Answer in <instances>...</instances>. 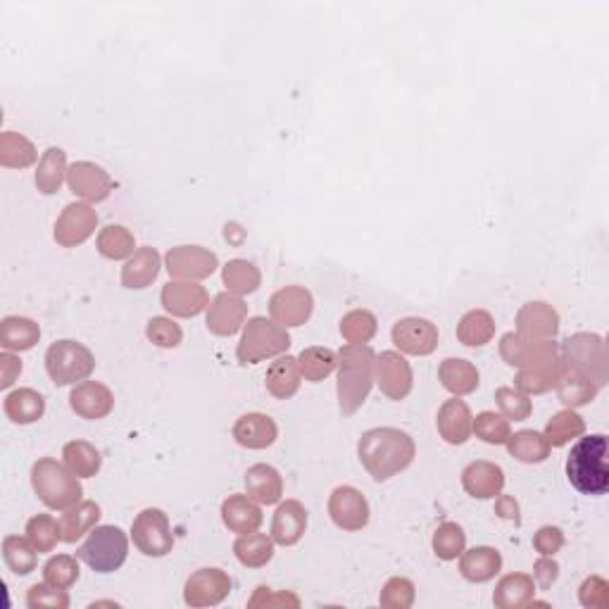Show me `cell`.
<instances>
[{
  "instance_id": "obj_32",
  "label": "cell",
  "mask_w": 609,
  "mask_h": 609,
  "mask_svg": "<svg viewBox=\"0 0 609 609\" xmlns=\"http://www.w3.org/2000/svg\"><path fill=\"white\" fill-rule=\"evenodd\" d=\"M438 379L445 391H450L452 395H469L479 388V369L474 367L469 360H462V357H448V360L441 362L438 367Z\"/></svg>"
},
{
  "instance_id": "obj_20",
  "label": "cell",
  "mask_w": 609,
  "mask_h": 609,
  "mask_svg": "<svg viewBox=\"0 0 609 609\" xmlns=\"http://www.w3.org/2000/svg\"><path fill=\"white\" fill-rule=\"evenodd\" d=\"M248 319V305L234 293H219L215 295L210 305H207V329L210 334L229 338L243 329Z\"/></svg>"
},
{
  "instance_id": "obj_21",
  "label": "cell",
  "mask_w": 609,
  "mask_h": 609,
  "mask_svg": "<svg viewBox=\"0 0 609 609\" xmlns=\"http://www.w3.org/2000/svg\"><path fill=\"white\" fill-rule=\"evenodd\" d=\"M69 407L72 412H77L81 419H105L115 407V395L105 384L100 381H81L74 386V391L69 393Z\"/></svg>"
},
{
  "instance_id": "obj_51",
  "label": "cell",
  "mask_w": 609,
  "mask_h": 609,
  "mask_svg": "<svg viewBox=\"0 0 609 609\" xmlns=\"http://www.w3.org/2000/svg\"><path fill=\"white\" fill-rule=\"evenodd\" d=\"M376 317L369 310H353L341 319V336L350 345H367L376 336Z\"/></svg>"
},
{
  "instance_id": "obj_11",
  "label": "cell",
  "mask_w": 609,
  "mask_h": 609,
  "mask_svg": "<svg viewBox=\"0 0 609 609\" xmlns=\"http://www.w3.org/2000/svg\"><path fill=\"white\" fill-rule=\"evenodd\" d=\"M231 593V576L222 569L207 567L188 576L184 586V602L188 607H215Z\"/></svg>"
},
{
  "instance_id": "obj_64",
  "label": "cell",
  "mask_w": 609,
  "mask_h": 609,
  "mask_svg": "<svg viewBox=\"0 0 609 609\" xmlns=\"http://www.w3.org/2000/svg\"><path fill=\"white\" fill-rule=\"evenodd\" d=\"M495 514L502 519L507 521H514V524H521V517H519V502L512 498V495H498L495 498Z\"/></svg>"
},
{
  "instance_id": "obj_6",
  "label": "cell",
  "mask_w": 609,
  "mask_h": 609,
  "mask_svg": "<svg viewBox=\"0 0 609 609\" xmlns=\"http://www.w3.org/2000/svg\"><path fill=\"white\" fill-rule=\"evenodd\" d=\"M96 369V357L84 343L58 341L46 353V372L55 386H77L86 381Z\"/></svg>"
},
{
  "instance_id": "obj_4",
  "label": "cell",
  "mask_w": 609,
  "mask_h": 609,
  "mask_svg": "<svg viewBox=\"0 0 609 609\" xmlns=\"http://www.w3.org/2000/svg\"><path fill=\"white\" fill-rule=\"evenodd\" d=\"M31 486L48 510H69L84 495L79 476L53 457H43L31 467Z\"/></svg>"
},
{
  "instance_id": "obj_16",
  "label": "cell",
  "mask_w": 609,
  "mask_h": 609,
  "mask_svg": "<svg viewBox=\"0 0 609 609\" xmlns=\"http://www.w3.org/2000/svg\"><path fill=\"white\" fill-rule=\"evenodd\" d=\"M374 381L379 384L381 393L391 400H405L412 393L414 376L410 362L400 353L386 350L376 357L374 364Z\"/></svg>"
},
{
  "instance_id": "obj_58",
  "label": "cell",
  "mask_w": 609,
  "mask_h": 609,
  "mask_svg": "<svg viewBox=\"0 0 609 609\" xmlns=\"http://www.w3.org/2000/svg\"><path fill=\"white\" fill-rule=\"evenodd\" d=\"M27 607L29 609H67L69 595H67V590L53 588L43 581V583H36V586L29 588Z\"/></svg>"
},
{
  "instance_id": "obj_12",
  "label": "cell",
  "mask_w": 609,
  "mask_h": 609,
  "mask_svg": "<svg viewBox=\"0 0 609 609\" xmlns=\"http://www.w3.org/2000/svg\"><path fill=\"white\" fill-rule=\"evenodd\" d=\"M167 272L177 281H200L215 274L219 267L217 255L200 246H177L169 248L165 257Z\"/></svg>"
},
{
  "instance_id": "obj_62",
  "label": "cell",
  "mask_w": 609,
  "mask_h": 609,
  "mask_svg": "<svg viewBox=\"0 0 609 609\" xmlns=\"http://www.w3.org/2000/svg\"><path fill=\"white\" fill-rule=\"evenodd\" d=\"M557 579H560V564L552 560V557H541V560L533 564V581L541 588H550Z\"/></svg>"
},
{
  "instance_id": "obj_2",
  "label": "cell",
  "mask_w": 609,
  "mask_h": 609,
  "mask_svg": "<svg viewBox=\"0 0 609 609\" xmlns=\"http://www.w3.org/2000/svg\"><path fill=\"white\" fill-rule=\"evenodd\" d=\"M376 355L369 345H345L338 353V407L350 417L364 405L374 386Z\"/></svg>"
},
{
  "instance_id": "obj_13",
  "label": "cell",
  "mask_w": 609,
  "mask_h": 609,
  "mask_svg": "<svg viewBox=\"0 0 609 609\" xmlns=\"http://www.w3.org/2000/svg\"><path fill=\"white\" fill-rule=\"evenodd\" d=\"M98 212L89 203H72L55 222V243L62 248H77L96 234Z\"/></svg>"
},
{
  "instance_id": "obj_55",
  "label": "cell",
  "mask_w": 609,
  "mask_h": 609,
  "mask_svg": "<svg viewBox=\"0 0 609 609\" xmlns=\"http://www.w3.org/2000/svg\"><path fill=\"white\" fill-rule=\"evenodd\" d=\"M495 403H498L502 417L512 419V422H524L533 412L529 395L517 391V388H498V391H495Z\"/></svg>"
},
{
  "instance_id": "obj_43",
  "label": "cell",
  "mask_w": 609,
  "mask_h": 609,
  "mask_svg": "<svg viewBox=\"0 0 609 609\" xmlns=\"http://www.w3.org/2000/svg\"><path fill=\"white\" fill-rule=\"evenodd\" d=\"M96 248L105 260H127L136 253V238L127 226L110 224L98 234Z\"/></svg>"
},
{
  "instance_id": "obj_24",
  "label": "cell",
  "mask_w": 609,
  "mask_h": 609,
  "mask_svg": "<svg viewBox=\"0 0 609 609\" xmlns=\"http://www.w3.org/2000/svg\"><path fill=\"white\" fill-rule=\"evenodd\" d=\"M462 486L472 498L476 500H491L498 498L505 488V472H502L500 464L479 460L472 462L462 472Z\"/></svg>"
},
{
  "instance_id": "obj_3",
  "label": "cell",
  "mask_w": 609,
  "mask_h": 609,
  "mask_svg": "<svg viewBox=\"0 0 609 609\" xmlns=\"http://www.w3.org/2000/svg\"><path fill=\"white\" fill-rule=\"evenodd\" d=\"M609 443L607 436L581 438L567 457V479L583 495H605L609 491Z\"/></svg>"
},
{
  "instance_id": "obj_33",
  "label": "cell",
  "mask_w": 609,
  "mask_h": 609,
  "mask_svg": "<svg viewBox=\"0 0 609 609\" xmlns=\"http://www.w3.org/2000/svg\"><path fill=\"white\" fill-rule=\"evenodd\" d=\"M100 507L91 500H81L74 507L65 510L60 517V538L62 543H77L81 536L91 533L98 526Z\"/></svg>"
},
{
  "instance_id": "obj_14",
  "label": "cell",
  "mask_w": 609,
  "mask_h": 609,
  "mask_svg": "<svg viewBox=\"0 0 609 609\" xmlns=\"http://www.w3.org/2000/svg\"><path fill=\"white\" fill-rule=\"evenodd\" d=\"M391 338L400 353L426 357L438 348V326L424 317H405L393 324Z\"/></svg>"
},
{
  "instance_id": "obj_28",
  "label": "cell",
  "mask_w": 609,
  "mask_h": 609,
  "mask_svg": "<svg viewBox=\"0 0 609 609\" xmlns=\"http://www.w3.org/2000/svg\"><path fill=\"white\" fill-rule=\"evenodd\" d=\"M160 253L155 248H138L122 267V286L131 291H143L160 276Z\"/></svg>"
},
{
  "instance_id": "obj_63",
  "label": "cell",
  "mask_w": 609,
  "mask_h": 609,
  "mask_svg": "<svg viewBox=\"0 0 609 609\" xmlns=\"http://www.w3.org/2000/svg\"><path fill=\"white\" fill-rule=\"evenodd\" d=\"M20 374H22V360H20V357L10 355L8 350H5V353L0 355V388H3V391H8V388L15 384V379Z\"/></svg>"
},
{
  "instance_id": "obj_49",
  "label": "cell",
  "mask_w": 609,
  "mask_h": 609,
  "mask_svg": "<svg viewBox=\"0 0 609 609\" xmlns=\"http://www.w3.org/2000/svg\"><path fill=\"white\" fill-rule=\"evenodd\" d=\"M433 552L438 555V560L443 562H452L457 560V557L462 555L464 548H467V533L460 524H455V521H445L433 533Z\"/></svg>"
},
{
  "instance_id": "obj_61",
  "label": "cell",
  "mask_w": 609,
  "mask_h": 609,
  "mask_svg": "<svg viewBox=\"0 0 609 609\" xmlns=\"http://www.w3.org/2000/svg\"><path fill=\"white\" fill-rule=\"evenodd\" d=\"M533 548L541 552L543 557H555L564 548V531L560 526H543L533 536Z\"/></svg>"
},
{
  "instance_id": "obj_22",
  "label": "cell",
  "mask_w": 609,
  "mask_h": 609,
  "mask_svg": "<svg viewBox=\"0 0 609 609\" xmlns=\"http://www.w3.org/2000/svg\"><path fill=\"white\" fill-rule=\"evenodd\" d=\"M560 331V315L557 310L543 300L526 303L517 312V334L533 341H548Z\"/></svg>"
},
{
  "instance_id": "obj_46",
  "label": "cell",
  "mask_w": 609,
  "mask_h": 609,
  "mask_svg": "<svg viewBox=\"0 0 609 609\" xmlns=\"http://www.w3.org/2000/svg\"><path fill=\"white\" fill-rule=\"evenodd\" d=\"M583 433H586V422H583L581 414H576L574 410H562L545 424L543 436L548 438L550 448H564L574 438H581Z\"/></svg>"
},
{
  "instance_id": "obj_38",
  "label": "cell",
  "mask_w": 609,
  "mask_h": 609,
  "mask_svg": "<svg viewBox=\"0 0 609 609\" xmlns=\"http://www.w3.org/2000/svg\"><path fill=\"white\" fill-rule=\"evenodd\" d=\"M236 560L248 569L267 567L274 557V538L267 533H243L234 543Z\"/></svg>"
},
{
  "instance_id": "obj_36",
  "label": "cell",
  "mask_w": 609,
  "mask_h": 609,
  "mask_svg": "<svg viewBox=\"0 0 609 609\" xmlns=\"http://www.w3.org/2000/svg\"><path fill=\"white\" fill-rule=\"evenodd\" d=\"M300 379H303V374H300L298 357L286 355L272 362V367L267 369L265 386L276 400H288L300 391Z\"/></svg>"
},
{
  "instance_id": "obj_37",
  "label": "cell",
  "mask_w": 609,
  "mask_h": 609,
  "mask_svg": "<svg viewBox=\"0 0 609 609\" xmlns=\"http://www.w3.org/2000/svg\"><path fill=\"white\" fill-rule=\"evenodd\" d=\"M41 341V329L29 317H5L0 324V345L8 353H24Z\"/></svg>"
},
{
  "instance_id": "obj_15",
  "label": "cell",
  "mask_w": 609,
  "mask_h": 609,
  "mask_svg": "<svg viewBox=\"0 0 609 609\" xmlns=\"http://www.w3.org/2000/svg\"><path fill=\"white\" fill-rule=\"evenodd\" d=\"M312 310H315V298L303 286L281 288L269 300V315L284 329L303 326L312 317Z\"/></svg>"
},
{
  "instance_id": "obj_35",
  "label": "cell",
  "mask_w": 609,
  "mask_h": 609,
  "mask_svg": "<svg viewBox=\"0 0 609 609\" xmlns=\"http://www.w3.org/2000/svg\"><path fill=\"white\" fill-rule=\"evenodd\" d=\"M3 410L8 414L10 422L27 426L39 422L43 414H46V400L34 388H17V391L5 395Z\"/></svg>"
},
{
  "instance_id": "obj_7",
  "label": "cell",
  "mask_w": 609,
  "mask_h": 609,
  "mask_svg": "<svg viewBox=\"0 0 609 609\" xmlns=\"http://www.w3.org/2000/svg\"><path fill=\"white\" fill-rule=\"evenodd\" d=\"M77 557L98 574H112L127 562L129 538L119 526H96L77 550Z\"/></svg>"
},
{
  "instance_id": "obj_25",
  "label": "cell",
  "mask_w": 609,
  "mask_h": 609,
  "mask_svg": "<svg viewBox=\"0 0 609 609\" xmlns=\"http://www.w3.org/2000/svg\"><path fill=\"white\" fill-rule=\"evenodd\" d=\"M472 424H474L472 410H469V405L457 398V395L452 400H445L441 410H438L436 426L445 443L450 445L467 443L469 436H472Z\"/></svg>"
},
{
  "instance_id": "obj_40",
  "label": "cell",
  "mask_w": 609,
  "mask_h": 609,
  "mask_svg": "<svg viewBox=\"0 0 609 609\" xmlns=\"http://www.w3.org/2000/svg\"><path fill=\"white\" fill-rule=\"evenodd\" d=\"M67 153L62 148H48L41 155L39 169H36V188L43 196H53L60 191L62 181L67 177Z\"/></svg>"
},
{
  "instance_id": "obj_19",
  "label": "cell",
  "mask_w": 609,
  "mask_h": 609,
  "mask_svg": "<svg viewBox=\"0 0 609 609\" xmlns=\"http://www.w3.org/2000/svg\"><path fill=\"white\" fill-rule=\"evenodd\" d=\"M160 300L169 315L181 319L198 317L210 305V295H207L205 286H198L196 281H169L162 288Z\"/></svg>"
},
{
  "instance_id": "obj_39",
  "label": "cell",
  "mask_w": 609,
  "mask_h": 609,
  "mask_svg": "<svg viewBox=\"0 0 609 609\" xmlns=\"http://www.w3.org/2000/svg\"><path fill=\"white\" fill-rule=\"evenodd\" d=\"M507 450L514 460L524 464H541L550 457V443L541 431L524 429L507 438Z\"/></svg>"
},
{
  "instance_id": "obj_54",
  "label": "cell",
  "mask_w": 609,
  "mask_h": 609,
  "mask_svg": "<svg viewBox=\"0 0 609 609\" xmlns=\"http://www.w3.org/2000/svg\"><path fill=\"white\" fill-rule=\"evenodd\" d=\"M27 538L39 552H53L60 538V524L50 514H36L27 524Z\"/></svg>"
},
{
  "instance_id": "obj_44",
  "label": "cell",
  "mask_w": 609,
  "mask_h": 609,
  "mask_svg": "<svg viewBox=\"0 0 609 609\" xmlns=\"http://www.w3.org/2000/svg\"><path fill=\"white\" fill-rule=\"evenodd\" d=\"M62 457H65V464L79 479H91V476H96L100 472V464H103V457H100L98 448L89 441H69L65 448H62Z\"/></svg>"
},
{
  "instance_id": "obj_47",
  "label": "cell",
  "mask_w": 609,
  "mask_h": 609,
  "mask_svg": "<svg viewBox=\"0 0 609 609\" xmlns=\"http://www.w3.org/2000/svg\"><path fill=\"white\" fill-rule=\"evenodd\" d=\"M298 367L300 374L305 376V381H324L326 376L334 374V369L338 367V355L329 348H319V345H312V348H305L298 357Z\"/></svg>"
},
{
  "instance_id": "obj_18",
  "label": "cell",
  "mask_w": 609,
  "mask_h": 609,
  "mask_svg": "<svg viewBox=\"0 0 609 609\" xmlns=\"http://www.w3.org/2000/svg\"><path fill=\"white\" fill-rule=\"evenodd\" d=\"M69 191L86 203H103L110 198L115 181L96 162H74L67 172Z\"/></svg>"
},
{
  "instance_id": "obj_42",
  "label": "cell",
  "mask_w": 609,
  "mask_h": 609,
  "mask_svg": "<svg viewBox=\"0 0 609 609\" xmlns=\"http://www.w3.org/2000/svg\"><path fill=\"white\" fill-rule=\"evenodd\" d=\"M36 158H39V153L27 136L17 134V131H5L0 136V165L3 167L27 169L34 165Z\"/></svg>"
},
{
  "instance_id": "obj_17",
  "label": "cell",
  "mask_w": 609,
  "mask_h": 609,
  "mask_svg": "<svg viewBox=\"0 0 609 609\" xmlns=\"http://www.w3.org/2000/svg\"><path fill=\"white\" fill-rule=\"evenodd\" d=\"M331 521L343 531H362L369 524V502L353 486H338L329 498Z\"/></svg>"
},
{
  "instance_id": "obj_41",
  "label": "cell",
  "mask_w": 609,
  "mask_h": 609,
  "mask_svg": "<svg viewBox=\"0 0 609 609\" xmlns=\"http://www.w3.org/2000/svg\"><path fill=\"white\" fill-rule=\"evenodd\" d=\"M495 336V319L486 310L467 312L457 324V341L467 348H483Z\"/></svg>"
},
{
  "instance_id": "obj_26",
  "label": "cell",
  "mask_w": 609,
  "mask_h": 609,
  "mask_svg": "<svg viewBox=\"0 0 609 609\" xmlns=\"http://www.w3.org/2000/svg\"><path fill=\"white\" fill-rule=\"evenodd\" d=\"M307 531V510L303 502L286 500L281 502L279 510L274 512L272 519V538L274 543L291 548V545L300 543V538Z\"/></svg>"
},
{
  "instance_id": "obj_59",
  "label": "cell",
  "mask_w": 609,
  "mask_h": 609,
  "mask_svg": "<svg viewBox=\"0 0 609 609\" xmlns=\"http://www.w3.org/2000/svg\"><path fill=\"white\" fill-rule=\"evenodd\" d=\"M579 600L586 609L609 607V583L602 576H588L579 588Z\"/></svg>"
},
{
  "instance_id": "obj_52",
  "label": "cell",
  "mask_w": 609,
  "mask_h": 609,
  "mask_svg": "<svg viewBox=\"0 0 609 609\" xmlns=\"http://www.w3.org/2000/svg\"><path fill=\"white\" fill-rule=\"evenodd\" d=\"M43 581H46L48 586L60 588V590L72 588L74 583L79 581L77 557H72V555L50 557V560L46 562V567H43Z\"/></svg>"
},
{
  "instance_id": "obj_57",
  "label": "cell",
  "mask_w": 609,
  "mask_h": 609,
  "mask_svg": "<svg viewBox=\"0 0 609 609\" xmlns=\"http://www.w3.org/2000/svg\"><path fill=\"white\" fill-rule=\"evenodd\" d=\"M146 336L150 338V343L158 345L162 350H174L179 348L181 341H184V331H181L179 324H174L172 319L167 317H153L146 326Z\"/></svg>"
},
{
  "instance_id": "obj_53",
  "label": "cell",
  "mask_w": 609,
  "mask_h": 609,
  "mask_svg": "<svg viewBox=\"0 0 609 609\" xmlns=\"http://www.w3.org/2000/svg\"><path fill=\"white\" fill-rule=\"evenodd\" d=\"M472 431L476 433V438H481V441L488 445H505L507 438L512 436L510 419H505L502 414L495 412L476 414Z\"/></svg>"
},
{
  "instance_id": "obj_8",
  "label": "cell",
  "mask_w": 609,
  "mask_h": 609,
  "mask_svg": "<svg viewBox=\"0 0 609 609\" xmlns=\"http://www.w3.org/2000/svg\"><path fill=\"white\" fill-rule=\"evenodd\" d=\"M564 364L567 372L586 376L595 386L602 388L609 381V362L605 341L598 334H574L564 343Z\"/></svg>"
},
{
  "instance_id": "obj_9",
  "label": "cell",
  "mask_w": 609,
  "mask_h": 609,
  "mask_svg": "<svg viewBox=\"0 0 609 609\" xmlns=\"http://www.w3.org/2000/svg\"><path fill=\"white\" fill-rule=\"evenodd\" d=\"M131 538H134L138 552L146 557H167L174 548L169 517L158 507H148L136 514L134 524H131Z\"/></svg>"
},
{
  "instance_id": "obj_56",
  "label": "cell",
  "mask_w": 609,
  "mask_h": 609,
  "mask_svg": "<svg viewBox=\"0 0 609 609\" xmlns=\"http://www.w3.org/2000/svg\"><path fill=\"white\" fill-rule=\"evenodd\" d=\"M414 598H417L414 583L410 579H403V576H395L381 588L379 605L386 609H410L414 605Z\"/></svg>"
},
{
  "instance_id": "obj_27",
  "label": "cell",
  "mask_w": 609,
  "mask_h": 609,
  "mask_svg": "<svg viewBox=\"0 0 609 609\" xmlns=\"http://www.w3.org/2000/svg\"><path fill=\"white\" fill-rule=\"evenodd\" d=\"M222 521L229 531L238 533H253L262 526V510L250 495H229L222 502Z\"/></svg>"
},
{
  "instance_id": "obj_23",
  "label": "cell",
  "mask_w": 609,
  "mask_h": 609,
  "mask_svg": "<svg viewBox=\"0 0 609 609\" xmlns=\"http://www.w3.org/2000/svg\"><path fill=\"white\" fill-rule=\"evenodd\" d=\"M234 441L241 445V448L248 450H265L272 448L279 438V426L272 417L262 412H248L243 417H238V422L234 424Z\"/></svg>"
},
{
  "instance_id": "obj_31",
  "label": "cell",
  "mask_w": 609,
  "mask_h": 609,
  "mask_svg": "<svg viewBox=\"0 0 609 609\" xmlns=\"http://www.w3.org/2000/svg\"><path fill=\"white\" fill-rule=\"evenodd\" d=\"M536 598V581L529 574L502 576L493 593V605L498 609H521Z\"/></svg>"
},
{
  "instance_id": "obj_45",
  "label": "cell",
  "mask_w": 609,
  "mask_h": 609,
  "mask_svg": "<svg viewBox=\"0 0 609 609\" xmlns=\"http://www.w3.org/2000/svg\"><path fill=\"white\" fill-rule=\"evenodd\" d=\"M222 279H224V286L229 288V293L238 295V298L255 293L262 284L260 269H257L253 262H248V260L226 262Z\"/></svg>"
},
{
  "instance_id": "obj_48",
  "label": "cell",
  "mask_w": 609,
  "mask_h": 609,
  "mask_svg": "<svg viewBox=\"0 0 609 609\" xmlns=\"http://www.w3.org/2000/svg\"><path fill=\"white\" fill-rule=\"evenodd\" d=\"M34 545H31L29 538L22 536H8L3 541V560L8 564V569L17 576H27L36 569L39 564V557H36Z\"/></svg>"
},
{
  "instance_id": "obj_60",
  "label": "cell",
  "mask_w": 609,
  "mask_h": 609,
  "mask_svg": "<svg viewBox=\"0 0 609 609\" xmlns=\"http://www.w3.org/2000/svg\"><path fill=\"white\" fill-rule=\"evenodd\" d=\"M250 607H300L298 595L288 593V590H281V593H274L272 588L260 586L255 590V595L248 602Z\"/></svg>"
},
{
  "instance_id": "obj_1",
  "label": "cell",
  "mask_w": 609,
  "mask_h": 609,
  "mask_svg": "<svg viewBox=\"0 0 609 609\" xmlns=\"http://www.w3.org/2000/svg\"><path fill=\"white\" fill-rule=\"evenodd\" d=\"M357 455L374 481H388L410 467L417 457V445L407 431L381 426V429L362 433Z\"/></svg>"
},
{
  "instance_id": "obj_10",
  "label": "cell",
  "mask_w": 609,
  "mask_h": 609,
  "mask_svg": "<svg viewBox=\"0 0 609 609\" xmlns=\"http://www.w3.org/2000/svg\"><path fill=\"white\" fill-rule=\"evenodd\" d=\"M500 355L510 367L531 369L555 362L560 357V348H557V343L552 338H548V341H533V338H524L519 334H505L500 338Z\"/></svg>"
},
{
  "instance_id": "obj_34",
  "label": "cell",
  "mask_w": 609,
  "mask_h": 609,
  "mask_svg": "<svg viewBox=\"0 0 609 609\" xmlns=\"http://www.w3.org/2000/svg\"><path fill=\"white\" fill-rule=\"evenodd\" d=\"M564 374H567V364H564L562 357H557L555 362L541 364V367L519 369L517 379H514V386H517V391L526 393V395L548 393L557 384H560V379Z\"/></svg>"
},
{
  "instance_id": "obj_30",
  "label": "cell",
  "mask_w": 609,
  "mask_h": 609,
  "mask_svg": "<svg viewBox=\"0 0 609 609\" xmlns=\"http://www.w3.org/2000/svg\"><path fill=\"white\" fill-rule=\"evenodd\" d=\"M246 491L260 505H276L284 495V479L272 464H253L246 472Z\"/></svg>"
},
{
  "instance_id": "obj_5",
  "label": "cell",
  "mask_w": 609,
  "mask_h": 609,
  "mask_svg": "<svg viewBox=\"0 0 609 609\" xmlns=\"http://www.w3.org/2000/svg\"><path fill=\"white\" fill-rule=\"evenodd\" d=\"M288 348H291V336L284 326L269 322L267 317H253L243 329L236 357L241 364H257L269 357L284 355Z\"/></svg>"
},
{
  "instance_id": "obj_29",
  "label": "cell",
  "mask_w": 609,
  "mask_h": 609,
  "mask_svg": "<svg viewBox=\"0 0 609 609\" xmlns=\"http://www.w3.org/2000/svg\"><path fill=\"white\" fill-rule=\"evenodd\" d=\"M460 557V571L469 583L493 581L502 569V555L495 548H488V545H479V548L462 552Z\"/></svg>"
},
{
  "instance_id": "obj_50",
  "label": "cell",
  "mask_w": 609,
  "mask_h": 609,
  "mask_svg": "<svg viewBox=\"0 0 609 609\" xmlns=\"http://www.w3.org/2000/svg\"><path fill=\"white\" fill-rule=\"evenodd\" d=\"M555 388H557V395H560V400L569 407V410L593 403L595 395H598V391H600L593 381H588L586 376H579L574 372L564 374L560 379V384H557Z\"/></svg>"
}]
</instances>
